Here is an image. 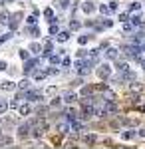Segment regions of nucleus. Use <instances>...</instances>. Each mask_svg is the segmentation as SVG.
Returning a JSON list of instances; mask_svg holds the SVG:
<instances>
[{"label":"nucleus","mask_w":145,"mask_h":149,"mask_svg":"<svg viewBox=\"0 0 145 149\" xmlns=\"http://www.w3.org/2000/svg\"><path fill=\"white\" fill-rule=\"evenodd\" d=\"M64 102H66V103H72V102H76V93H74V92H68L66 95H64Z\"/></svg>","instance_id":"obj_5"},{"label":"nucleus","mask_w":145,"mask_h":149,"mask_svg":"<svg viewBox=\"0 0 145 149\" xmlns=\"http://www.w3.org/2000/svg\"><path fill=\"white\" fill-rule=\"evenodd\" d=\"M28 86H30V81H28V80H22V81H20V88H22V90H26Z\"/></svg>","instance_id":"obj_18"},{"label":"nucleus","mask_w":145,"mask_h":149,"mask_svg":"<svg viewBox=\"0 0 145 149\" xmlns=\"http://www.w3.org/2000/svg\"><path fill=\"white\" fill-rule=\"evenodd\" d=\"M0 22H8V14H6V12H2V14H0Z\"/></svg>","instance_id":"obj_15"},{"label":"nucleus","mask_w":145,"mask_h":149,"mask_svg":"<svg viewBox=\"0 0 145 149\" xmlns=\"http://www.w3.org/2000/svg\"><path fill=\"white\" fill-rule=\"evenodd\" d=\"M62 64H64V68H68V66H70V60H68V58H64V60H62Z\"/></svg>","instance_id":"obj_26"},{"label":"nucleus","mask_w":145,"mask_h":149,"mask_svg":"<svg viewBox=\"0 0 145 149\" xmlns=\"http://www.w3.org/2000/svg\"><path fill=\"white\" fill-rule=\"evenodd\" d=\"M44 16L48 18V22H50V20H52V22H56V20H54V12L50 10V8H46V10H44Z\"/></svg>","instance_id":"obj_7"},{"label":"nucleus","mask_w":145,"mask_h":149,"mask_svg":"<svg viewBox=\"0 0 145 149\" xmlns=\"http://www.w3.org/2000/svg\"><path fill=\"white\" fill-rule=\"evenodd\" d=\"M133 135H135V133L131 131V129H129V131H125V133H123V139H131Z\"/></svg>","instance_id":"obj_14"},{"label":"nucleus","mask_w":145,"mask_h":149,"mask_svg":"<svg viewBox=\"0 0 145 149\" xmlns=\"http://www.w3.org/2000/svg\"><path fill=\"white\" fill-rule=\"evenodd\" d=\"M30 50H32L34 54H38V52H40V46H38V44H32V46H30Z\"/></svg>","instance_id":"obj_19"},{"label":"nucleus","mask_w":145,"mask_h":149,"mask_svg":"<svg viewBox=\"0 0 145 149\" xmlns=\"http://www.w3.org/2000/svg\"><path fill=\"white\" fill-rule=\"evenodd\" d=\"M20 56H22V60H28V52H26V50H22V52H20Z\"/></svg>","instance_id":"obj_24"},{"label":"nucleus","mask_w":145,"mask_h":149,"mask_svg":"<svg viewBox=\"0 0 145 149\" xmlns=\"http://www.w3.org/2000/svg\"><path fill=\"white\" fill-rule=\"evenodd\" d=\"M107 58H117V50L115 48H109L107 50Z\"/></svg>","instance_id":"obj_10"},{"label":"nucleus","mask_w":145,"mask_h":149,"mask_svg":"<svg viewBox=\"0 0 145 149\" xmlns=\"http://www.w3.org/2000/svg\"><path fill=\"white\" fill-rule=\"evenodd\" d=\"M115 109H117V107H115V103H112V102L105 103V111H107V113H113Z\"/></svg>","instance_id":"obj_8"},{"label":"nucleus","mask_w":145,"mask_h":149,"mask_svg":"<svg viewBox=\"0 0 145 149\" xmlns=\"http://www.w3.org/2000/svg\"><path fill=\"white\" fill-rule=\"evenodd\" d=\"M96 141H98V139L93 137V135H89V137H86V143H88V145H93Z\"/></svg>","instance_id":"obj_12"},{"label":"nucleus","mask_w":145,"mask_h":149,"mask_svg":"<svg viewBox=\"0 0 145 149\" xmlns=\"http://www.w3.org/2000/svg\"><path fill=\"white\" fill-rule=\"evenodd\" d=\"M28 34H34V36H38V34H40V30H38V28L34 26V28H28Z\"/></svg>","instance_id":"obj_13"},{"label":"nucleus","mask_w":145,"mask_h":149,"mask_svg":"<svg viewBox=\"0 0 145 149\" xmlns=\"http://www.w3.org/2000/svg\"><path fill=\"white\" fill-rule=\"evenodd\" d=\"M141 66H143V68H145V60H141Z\"/></svg>","instance_id":"obj_29"},{"label":"nucleus","mask_w":145,"mask_h":149,"mask_svg":"<svg viewBox=\"0 0 145 149\" xmlns=\"http://www.w3.org/2000/svg\"><path fill=\"white\" fill-rule=\"evenodd\" d=\"M109 10H117V2H112L109 4Z\"/></svg>","instance_id":"obj_25"},{"label":"nucleus","mask_w":145,"mask_h":149,"mask_svg":"<svg viewBox=\"0 0 145 149\" xmlns=\"http://www.w3.org/2000/svg\"><path fill=\"white\" fill-rule=\"evenodd\" d=\"M0 88H2L4 92H12V90H14L16 86H14L12 81H2V84H0Z\"/></svg>","instance_id":"obj_4"},{"label":"nucleus","mask_w":145,"mask_h":149,"mask_svg":"<svg viewBox=\"0 0 145 149\" xmlns=\"http://www.w3.org/2000/svg\"><path fill=\"white\" fill-rule=\"evenodd\" d=\"M58 4H60L62 8H68V4H70V0H58Z\"/></svg>","instance_id":"obj_17"},{"label":"nucleus","mask_w":145,"mask_h":149,"mask_svg":"<svg viewBox=\"0 0 145 149\" xmlns=\"http://www.w3.org/2000/svg\"><path fill=\"white\" fill-rule=\"evenodd\" d=\"M78 42H79V46H82V44H86V42H88V38H86V36H79Z\"/></svg>","instance_id":"obj_22"},{"label":"nucleus","mask_w":145,"mask_h":149,"mask_svg":"<svg viewBox=\"0 0 145 149\" xmlns=\"http://www.w3.org/2000/svg\"><path fill=\"white\" fill-rule=\"evenodd\" d=\"M109 74H112V68H109L107 64H103V66L98 68V76H100V78H107Z\"/></svg>","instance_id":"obj_2"},{"label":"nucleus","mask_w":145,"mask_h":149,"mask_svg":"<svg viewBox=\"0 0 145 149\" xmlns=\"http://www.w3.org/2000/svg\"><path fill=\"white\" fill-rule=\"evenodd\" d=\"M58 32V26L56 24H52V26H50V34H56Z\"/></svg>","instance_id":"obj_20"},{"label":"nucleus","mask_w":145,"mask_h":149,"mask_svg":"<svg viewBox=\"0 0 145 149\" xmlns=\"http://www.w3.org/2000/svg\"><path fill=\"white\" fill-rule=\"evenodd\" d=\"M139 135H141V137H145V129H141V131H139Z\"/></svg>","instance_id":"obj_28"},{"label":"nucleus","mask_w":145,"mask_h":149,"mask_svg":"<svg viewBox=\"0 0 145 149\" xmlns=\"http://www.w3.org/2000/svg\"><path fill=\"white\" fill-rule=\"evenodd\" d=\"M8 109V103H4V102H0V113H4Z\"/></svg>","instance_id":"obj_16"},{"label":"nucleus","mask_w":145,"mask_h":149,"mask_svg":"<svg viewBox=\"0 0 145 149\" xmlns=\"http://www.w3.org/2000/svg\"><path fill=\"white\" fill-rule=\"evenodd\" d=\"M50 62H52V64H58V62H60V58H58V56H50Z\"/></svg>","instance_id":"obj_21"},{"label":"nucleus","mask_w":145,"mask_h":149,"mask_svg":"<svg viewBox=\"0 0 145 149\" xmlns=\"http://www.w3.org/2000/svg\"><path fill=\"white\" fill-rule=\"evenodd\" d=\"M0 70H6V62H0Z\"/></svg>","instance_id":"obj_27"},{"label":"nucleus","mask_w":145,"mask_h":149,"mask_svg":"<svg viewBox=\"0 0 145 149\" xmlns=\"http://www.w3.org/2000/svg\"><path fill=\"white\" fill-rule=\"evenodd\" d=\"M139 8H141V4H139V2H133V4L129 6V10H131V12H137Z\"/></svg>","instance_id":"obj_11"},{"label":"nucleus","mask_w":145,"mask_h":149,"mask_svg":"<svg viewBox=\"0 0 145 149\" xmlns=\"http://www.w3.org/2000/svg\"><path fill=\"white\" fill-rule=\"evenodd\" d=\"M79 28V22H76V20H74V22H72V30H78Z\"/></svg>","instance_id":"obj_23"},{"label":"nucleus","mask_w":145,"mask_h":149,"mask_svg":"<svg viewBox=\"0 0 145 149\" xmlns=\"http://www.w3.org/2000/svg\"><path fill=\"white\" fill-rule=\"evenodd\" d=\"M82 10L86 12V14H91V12L96 10V6H93V2H86V4L82 6Z\"/></svg>","instance_id":"obj_3"},{"label":"nucleus","mask_w":145,"mask_h":149,"mask_svg":"<svg viewBox=\"0 0 145 149\" xmlns=\"http://www.w3.org/2000/svg\"><path fill=\"white\" fill-rule=\"evenodd\" d=\"M30 111H32V107H30V105H22V107H20V113H22V115H28Z\"/></svg>","instance_id":"obj_9"},{"label":"nucleus","mask_w":145,"mask_h":149,"mask_svg":"<svg viewBox=\"0 0 145 149\" xmlns=\"http://www.w3.org/2000/svg\"><path fill=\"white\" fill-rule=\"evenodd\" d=\"M36 66H38V60H30V62L24 64V72L26 74H32V72H36Z\"/></svg>","instance_id":"obj_1"},{"label":"nucleus","mask_w":145,"mask_h":149,"mask_svg":"<svg viewBox=\"0 0 145 149\" xmlns=\"http://www.w3.org/2000/svg\"><path fill=\"white\" fill-rule=\"evenodd\" d=\"M68 38H70V32H60V34H58V40H60V42H68Z\"/></svg>","instance_id":"obj_6"}]
</instances>
